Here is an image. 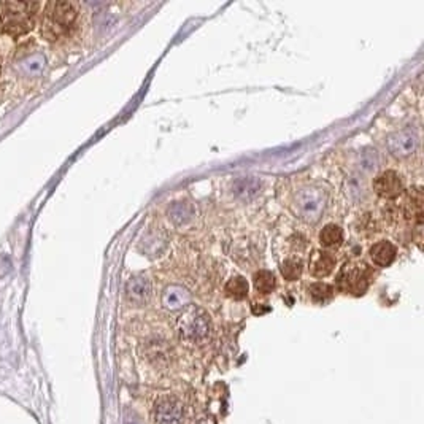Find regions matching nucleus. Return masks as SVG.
I'll list each match as a JSON object with an SVG mask.
<instances>
[{
    "label": "nucleus",
    "instance_id": "nucleus-4",
    "mask_svg": "<svg viewBox=\"0 0 424 424\" xmlns=\"http://www.w3.org/2000/svg\"><path fill=\"white\" fill-rule=\"evenodd\" d=\"M372 270L365 264H345L339 274L340 290L350 294L361 296L369 287Z\"/></svg>",
    "mask_w": 424,
    "mask_h": 424
},
{
    "label": "nucleus",
    "instance_id": "nucleus-2",
    "mask_svg": "<svg viewBox=\"0 0 424 424\" xmlns=\"http://www.w3.org/2000/svg\"><path fill=\"white\" fill-rule=\"evenodd\" d=\"M40 3L37 2H2L0 3V30L19 37L29 34L39 18Z\"/></svg>",
    "mask_w": 424,
    "mask_h": 424
},
{
    "label": "nucleus",
    "instance_id": "nucleus-13",
    "mask_svg": "<svg viewBox=\"0 0 424 424\" xmlns=\"http://www.w3.org/2000/svg\"><path fill=\"white\" fill-rule=\"evenodd\" d=\"M125 292H128V297L132 302L143 303L150 299L151 285L145 276H135V279L129 280L128 287H125Z\"/></svg>",
    "mask_w": 424,
    "mask_h": 424
},
{
    "label": "nucleus",
    "instance_id": "nucleus-3",
    "mask_svg": "<svg viewBox=\"0 0 424 424\" xmlns=\"http://www.w3.org/2000/svg\"><path fill=\"white\" fill-rule=\"evenodd\" d=\"M178 336L183 342L190 345H199L208 340L212 334V321L207 312L201 307H188L178 316L176 321Z\"/></svg>",
    "mask_w": 424,
    "mask_h": 424
},
{
    "label": "nucleus",
    "instance_id": "nucleus-11",
    "mask_svg": "<svg viewBox=\"0 0 424 424\" xmlns=\"http://www.w3.org/2000/svg\"><path fill=\"white\" fill-rule=\"evenodd\" d=\"M397 256V250L394 245L388 240H381V242H376L374 247L370 248V258L374 261L375 265L378 267H388L394 263Z\"/></svg>",
    "mask_w": 424,
    "mask_h": 424
},
{
    "label": "nucleus",
    "instance_id": "nucleus-18",
    "mask_svg": "<svg viewBox=\"0 0 424 424\" xmlns=\"http://www.w3.org/2000/svg\"><path fill=\"white\" fill-rule=\"evenodd\" d=\"M308 291H310V296L315 301H326L334 294V287L326 285V283H315Z\"/></svg>",
    "mask_w": 424,
    "mask_h": 424
},
{
    "label": "nucleus",
    "instance_id": "nucleus-10",
    "mask_svg": "<svg viewBox=\"0 0 424 424\" xmlns=\"http://www.w3.org/2000/svg\"><path fill=\"white\" fill-rule=\"evenodd\" d=\"M404 214L410 219L412 223L421 224L423 221V192L421 188H413V190L407 191L404 197Z\"/></svg>",
    "mask_w": 424,
    "mask_h": 424
},
{
    "label": "nucleus",
    "instance_id": "nucleus-19",
    "mask_svg": "<svg viewBox=\"0 0 424 424\" xmlns=\"http://www.w3.org/2000/svg\"><path fill=\"white\" fill-rule=\"evenodd\" d=\"M192 424H210V421H207V420H197V421H194Z\"/></svg>",
    "mask_w": 424,
    "mask_h": 424
},
{
    "label": "nucleus",
    "instance_id": "nucleus-8",
    "mask_svg": "<svg viewBox=\"0 0 424 424\" xmlns=\"http://www.w3.org/2000/svg\"><path fill=\"white\" fill-rule=\"evenodd\" d=\"M388 146L390 151L396 156V158H408V156L415 153L418 146V139L415 134L410 132V130H402V132L391 135Z\"/></svg>",
    "mask_w": 424,
    "mask_h": 424
},
{
    "label": "nucleus",
    "instance_id": "nucleus-12",
    "mask_svg": "<svg viewBox=\"0 0 424 424\" xmlns=\"http://www.w3.org/2000/svg\"><path fill=\"white\" fill-rule=\"evenodd\" d=\"M162 303L167 310H180L190 303V292L181 286H170L162 294Z\"/></svg>",
    "mask_w": 424,
    "mask_h": 424
},
{
    "label": "nucleus",
    "instance_id": "nucleus-17",
    "mask_svg": "<svg viewBox=\"0 0 424 424\" xmlns=\"http://www.w3.org/2000/svg\"><path fill=\"white\" fill-rule=\"evenodd\" d=\"M302 263L299 259H286L285 263L281 264V274L285 276L286 280L294 281L299 279L302 275Z\"/></svg>",
    "mask_w": 424,
    "mask_h": 424
},
{
    "label": "nucleus",
    "instance_id": "nucleus-15",
    "mask_svg": "<svg viewBox=\"0 0 424 424\" xmlns=\"http://www.w3.org/2000/svg\"><path fill=\"white\" fill-rule=\"evenodd\" d=\"M224 292L226 296L234 301H243L248 296V281L243 276H232L224 286Z\"/></svg>",
    "mask_w": 424,
    "mask_h": 424
},
{
    "label": "nucleus",
    "instance_id": "nucleus-14",
    "mask_svg": "<svg viewBox=\"0 0 424 424\" xmlns=\"http://www.w3.org/2000/svg\"><path fill=\"white\" fill-rule=\"evenodd\" d=\"M319 242L324 248H337L343 242V230L337 224H327L319 232Z\"/></svg>",
    "mask_w": 424,
    "mask_h": 424
},
{
    "label": "nucleus",
    "instance_id": "nucleus-7",
    "mask_svg": "<svg viewBox=\"0 0 424 424\" xmlns=\"http://www.w3.org/2000/svg\"><path fill=\"white\" fill-rule=\"evenodd\" d=\"M323 208L324 199L318 194L316 190H303L297 199V210L302 214L301 218L307 219V221H316Z\"/></svg>",
    "mask_w": 424,
    "mask_h": 424
},
{
    "label": "nucleus",
    "instance_id": "nucleus-9",
    "mask_svg": "<svg viewBox=\"0 0 424 424\" xmlns=\"http://www.w3.org/2000/svg\"><path fill=\"white\" fill-rule=\"evenodd\" d=\"M336 256L329 251H321L316 250L313 251V254H310V259H308V269H310V274L315 276V279H324L336 267Z\"/></svg>",
    "mask_w": 424,
    "mask_h": 424
},
{
    "label": "nucleus",
    "instance_id": "nucleus-1",
    "mask_svg": "<svg viewBox=\"0 0 424 424\" xmlns=\"http://www.w3.org/2000/svg\"><path fill=\"white\" fill-rule=\"evenodd\" d=\"M78 10L72 2H48L41 13L40 30L45 40L57 41L75 28Z\"/></svg>",
    "mask_w": 424,
    "mask_h": 424
},
{
    "label": "nucleus",
    "instance_id": "nucleus-5",
    "mask_svg": "<svg viewBox=\"0 0 424 424\" xmlns=\"http://www.w3.org/2000/svg\"><path fill=\"white\" fill-rule=\"evenodd\" d=\"M154 424H181L183 404L175 396H162L153 407Z\"/></svg>",
    "mask_w": 424,
    "mask_h": 424
},
{
    "label": "nucleus",
    "instance_id": "nucleus-6",
    "mask_svg": "<svg viewBox=\"0 0 424 424\" xmlns=\"http://www.w3.org/2000/svg\"><path fill=\"white\" fill-rule=\"evenodd\" d=\"M374 191L383 199H396L404 192V181L394 170H385L374 180Z\"/></svg>",
    "mask_w": 424,
    "mask_h": 424
},
{
    "label": "nucleus",
    "instance_id": "nucleus-16",
    "mask_svg": "<svg viewBox=\"0 0 424 424\" xmlns=\"http://www.w3.org/2000/svg\"><path fill=\"white\" fill-rule=\"evenodd\" d=\"M253 283H254L256 291L261 292V294H269V292L274 291L276 280H275V275L272 274L270 270H259L254 274Z\"/></svg>",
    "mask_w": 424,
    "mask_h": 424
}]
</instances>
